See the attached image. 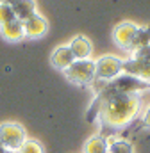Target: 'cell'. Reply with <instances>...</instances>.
Segmentation results:
<instances>
[{"mask_svg":"<svg viewBox=\"0 0 150 153\" xmlns=\"http://www.w3.org/2000/svg\"><path fill=\"white\" fill-rule=\"evenodd\" d=\"M64 75L75 85H89L95 82V61H74V64L64 71Z\"/></svg>","mask_w":150,"mask_h":153,"instance_id":"cell-4","label":"cell"},{"mask_svg":"<svg viewBox=\"0 0 150 153\" xmlns=\"http://www.w3.org/2000/svg\"><path fill=\"white\" fill-rule=\"evenodd\" d=\"M74 53L68 46H57L50 55V64L59 71H66L74 64Z\"/></svg>","mask_w":150,"mask_h":153,"instance_id":"cell-8","label":"cell"},{"mask_svg":"<svg viewBox=\"0 0 150 153\" xmlns=\"http://www.w3.org/2000/svg\"><path fill=\"white\" fill-rule=\"evenodd\" d=\"M136 30H138V25H136V23H132V22H122V23H118V25L114 27V30H112V39H114V43H116L120 48L129 50V46H130V43H132V39H134Z\"/></svg>","mask_w":150,"mask_h":153,"instance_id":"cell-6","label":"cell"},{"mask_svg":"<svg viewBox=\"0 0 150 153\" xmlns=\"http://www.w3.org/2000/svg\"><path fill=\"white\" fill-rule=\"evenodd\" d=\"M11 9L16 16V20L25 22L32 14H36V2L34 0H14L11 4Z\"/></svg>","mask_w":150,"mask_h":153,"instance_id":"cell-10","label":"cell"},{"mask_svg":"<svg viewBox=\"0 0 150 153\" xmlns=\"http://www.w3.org/2000/svg\"><path fill=\"white\" fill-rule=\"evenodd\" d=\"M14 0H0V4H4V5H11Z\"/></svg>","mask_w":150,"mask_h":153,"instance_id":"cell-19","label":"cell"},{"mask_svg":"<svg viewBox=\"0 0 150 153\" xmlns=\"http://www.w3.org/2000/svg\"><path fill=\"white\" fill-rule=\"evenodd\" d=\"M0 153H14V152H9V150H7V148L0 143Z\"/></svg>","mask_w":150,"mask_h":153,"instance_id":"cell-18","label":"cell"},{"mask_svg":"<svg viewBox=\"0 0 150 153\" xmlns=\"http://www.w3.org/2000/svg\"><path fill=\"white\" fill-rule=\"evenodd\" d=\"M68 48L72 50L75 61H84V59H89L91 52H93V45L91 41L84 36H77L72 39V43L68 45Z\"/></svg>","mask_w":150,"mask_h":153,"instance_id":"cell-9","label":"cell"},{"mask_svg":"<svg viewBox=\"0 0 150 153\" xmlns=\"http://www.w3.org/2000/svg\"><path fill=\"white\" fill-rule=\"evenodd\" d=\"M0 32H2V38L7 39V41H20V39L25 38V32H23V23L20 20H13L5 25L0 27Z\"/></svg>","mask_w":150,"mask_h":153,"instance_id":"cell-11","label":"cell"},{"mask_svg":"<svg viewBox=\"0 0 150 153\" xmlns=\"http://www.w3.org/2000/svg\"><path fill=\"white\" fill-rule=\"evenodd\" d=\"M140 112V98L138 94H116L109 96L104 102L91 105L88 111V119L93 121L98 117L104 125L112 128L127 126Z\"/></svg>","mask_w":150,"mask_h":153,"instance_id":"cell-1","label":"cell"},{"mask_svg":"<svg viewBox=\"0 0 150 153\" xmlns=\"http://www.w3.org/2000/svg\"><path fill=\"white\" fill-rule=\"evenodd\" d=\"M123 61L116 55H102L95 61V80L109 82L118 75H122Z\"/></svg>","mask_w":150,"mask_h":153,"instance_id":"cell-5","label":"cell"},{"mask_svg":"<svg viewBox=\"0 0 150 153\" xmlns=\"http://www.w3.org/2000/svg\"><path fill=\"white\" fill-rule=\"evenodd\" d=\"M148 45H150V25H147V27H138V30L134 34V39H132V43L129 46V50L130 52H136V50L145 48Z\"/></svg>","mask_w":150,"mask_h":153,"instance_id":"cell-13","label":"cell"},{"mask_svg":"<svg viewBox=\"0 0 150 153\" xmlns=\"http://www.w3.org/2000/svg\"><path fill=\"white\" fill-rule=\"evenodd\" d=\"M18 153H43V148H41V144L38 143L36 139H25L23 141V144L20 146V150Z\"/></svg>","mask_w":150,"mask_h":153,"instance_id":"cell-15","label":"cell"},{"mask_svg":"<svg viewBox=\"0 0 150 153\" xmlns=\"http://www.w3.org/2000/svg\"><path fill=\"white\" fill-rule=\"evenodd\" d=\"M141 126L150 130V107L143 112V116H141Z\"/></svg>","mask_w":150,"mask_h":153,"instance_id":"cell-17","label":"cell"},{"mask_svg":"<svg viewBox=\"0 0 150 153\" xmlns=\"http://www.w3.org/2000/svg\"><path fill=\"white\" fill-rule=\"evenodd\" d=\"M27 139V132L20 123L14 121H7L0 125V143L9 150V152L18 153L20 146L23 144V141Z\"/></svg>","mask_w":150,"mask_h":153,"instance_id":"cell-3","label":"cell"},{"mask_svg":"<svg viewBox=\"0 0 150 153\" xmlns=\"http://www.w3.org/2000/svg\"><path fill=\"white\" fill-rule=\"evenodd\" d=\"M107 146H109L107 137L95 134L84 143V153H107Z\"/></svg>","mask_w":150,"mask_h":153,"instance_id":"cell-12","label":"cell"},{"mask_svg":"<svg viewBox=\"0 0 150 153\" xmlns=\"http://www.w3.org/2000/svg\"><path fill=\"white\" fill-rule=\"evenodd\" d=\"M102 87H97V96L93 100L91 105H97L100 102H104L106 98L109 96H116V94H138V93H143L150 89V84L141 80V78H136L132 75H118L116 78H112L109 82H100Z\"/></svg>","mask_w":150,"mask_h":153,"instance_id":"cell-2","label":"cell"},{"mask_svg":"<svg viewBox=\"0 0 150 153\" xmlns=\"http://www.w3.org/2000/svg\"><path fill=\"white\" fill-rule=\"evenodd\" d=\"M13 20H16V16H14L11 5H4V4H0V27L5 25V23H9V22H13Z\"/></svg>","mask_w":150,"mask_h":153,"instance_id":"cell-16","label":"cell"},{"mask_svg":"<svg viewBox=\"0 0 150 153\" xmlns=\"http://www.w3.org/2000/svg\"><path fill=\"white\" fill-rule=\"evenodd\" d=\"M107 153H132V144L125 139H107Z\"/></svg>","mask_w":150,"mask_h":153,"instance_id":"cell-14","label":"cell"},{"mask_svg":"<svg viewBox=\"0 0 150 153\" xmlns=\"http://www.w3.org/2000/svg\"><path fill=\"white\" fill-rule=\"evenodd\" d=\"M23 23V32H25V38L31 39H39L43 38L46 32H48V22L45 20V16L41 14H32L31 18H27Z\"/></svg>","mask_w":150,"mask_h":153,"instance_id":"cell-7","label":"cell"}]
</instances>
